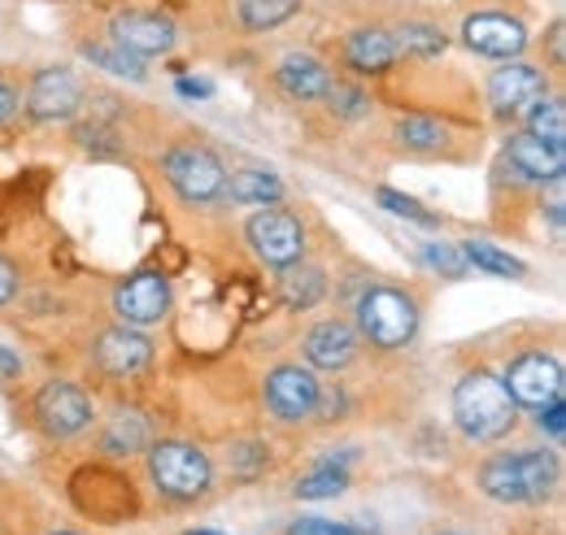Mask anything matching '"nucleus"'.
Masks as SVG:
<instances>
[{
	"label": "nucleus",
	"mask_w": 566,
	"mask_h": 535,
	"mask_svg": "<svg viewBox=\"0 0 566 535\" xmlns=\"http://www.w3.org/2000/svg\"><path fill=\"white\" fill-rule=\"evenodd\" d=\"M188 535H222V532H188Z\"/></svg>",
	"instance_id": "nucleus-40"
},
{
	"label": "nucleus",
	"mask_w": 566,
	"mask_h": 535,
	"mask_svg": "<svg viewBox=\"0 0 566 535\" xmlns=\"http://www.w3.org/2000/svg\"><path fill=\"white\" fill-rule=\"evenodd\" d=\"M280 301L287 310H314L323 296H327V274L318 266H305V262H292V266H280Z\"/></svg>",
	"instance_id": "nucleus-20"
},
{
	"label": "nucleus",
	"mask_w": 566,
	"mask_h": 535,
	"mask_svg": "<svg viewBox=\"0 0 566 535\" xmlns=\"http://www.w3.org/2000/svg\"><path fill=\"white\" fill-rule=\"evenodd\" d=\"M114 314L123 327H153L170 314V279L161 270H140L114 292Z\"/></svg>",
	"instance_id": "nucleus-9"
},
{
	"label": "nucleus",
	"mask_w": 566,
	"mask_h": 535,
	"mask_svg": "<svg viewBox=\"0 0 566 535\" xmlns=\"http://www.w3.org/2000/svg\"><path fill=\"white\" fill-rule=\"evenodd\" d=\"M349 487V470L336 466V458H327L323 466H314L305 479H296V496L301 501H332Z\"/></svg>",
	"instance_id": "nucleus-26"
},
{
	"label": "nucleus",
	"mask_w": 566,
	"mask_h": 535,
	"mask_svg": "<svg viewBox=\"0 0 566 535\" xmlns=\"http://www.w3.org/2000/svg\"><path fill=\"white\" fill-rule=\"evenodd\" d=\"M109 40L118 44V49H127V53H136V57H161V53H170L175 44H179V31H175V22L170 18H161V13H148V9H123L114 22H109Z\"/></svg>",
	"instance_id": "nucleus-12"
},
{
	"label": "nucleus",
	"mask_w": 566,
	"mask_h": 535,
	"mask_svg": "<svg viewBox=\"0 0 566 535\" xmlns=\"http://www.w3.org/2000/svg\"><path fill=\"white\" fill-rule=\"evenodd\" d=\"M501 384H505V392H510L514 405L541 409V405L563 397V361L549 357V353H523V357L510 361V370H505Z\"/></svg>",
	"instance_id": "nucleus-8"
},
{
	"label": "nucleus",
	"mask_w": 566,
	"mask_h": 535,
	"mask_svg": "<svg viewBox=\"0 0 566 535\" xmlns=\"http://www.w3.org/2000/svg\"><path fill=\"white\" fill-rule=\"evenodd\" d=\"M392 40H397V53H406V57H440L449 49V35L436 22H401L392 31Z\"/></svg>",
	"instance_id": "nucleus-24"
},
{
	"label": "nucleus",
	"mask_w": 566,
	"mask_h": 535,
	"mask_svg": "<svg viewBox=\"0 0 566 535\" xmlns=\"http://www.w3.org/2000/svg\"><path fill=\"white\" fill-rule=\"evenodd\" d=\"M458 249H462L467 266H475V270H489V274H501V279H523V274H527V266H523L518 258L501 253L489 240H462Z\"/></svg>",
	"instance_id": "nucleus-25"
},
{
	"label": "nucleus",
	"mask_w": 566,
	"mask_h": 535,
	"mask_svg": "<svg viewBox=\"0 0 566 535\" xmlns=\"http://www.w3.org/2000/svg\"><path fill=\"white\" fill-rule=\"evenodd\" d=\"M275 83L283 87V96L310 105V101H323L336 78H332V70H327L323 57H314V53H287L280 62V70H275Z\"/></svg>",
	"instance_id": "nucleus-17"
},
{
	"label": "nucleus",
	"mask_w": 566,
	"mask_h": 535,
	"mask_svg": "<svg viewBox=\"0 0 566 535\" xmlns=\"http://www.w3.org/2000/svg\"><path fill=\"white\" fill-rule=\"evenodd\" d=\"M357 332L375 348H406L419 332V305L397 287H370L357 301Z\"/></svg>",
	"instance_id": "nucleus-4"
},
{
	"label": "nucleus",
	"mask_w": 566,
	"mask_h": 535,
	"mask_svg": "<svg viewBox=\"0 0 566 535\" xmlns=\"http://www.w3.org/2000/svg\"><path fill=\"white\" fill-rule=\"evenodd\" d=\"M83 105V83L71 66H44L35 70L31 92H27V114L35 123H66Z\"/></svg>",
	"instance_id": "nucleus-10"
},
{
	"label": "nucleus",
	"mask_w": 566,
	"mask_h": 535,
	"mask_svg": "<svg viewBox=\"0 0 566 535\" xmlns=\"http://www.w3.org/2000/svg\"><path fill=\"white\" fill-rule=\"evenodd\" d=\"M318 397H323V384L305 366H280V370L266 375V409L280 422L314 418L318 413Z\"/></svg>",
	"instance_id": "nucleus-13"
},
{
	"label": "nucleus",
	"mask_w": 566,
	"mask_h": 535,
	"mask_svg": "<svg viewBox=\"0 0 566 535\" xmlns=\"http://www.w3.org/2000/svg\"><path fill=\"white\" fill-rule=\"evenodd\" d=\"M53 535H74V532H53Z\"/></svg>",
	"instance_id": "nucleus-41"
},
{
	"label": "nucleus",
	"mask_w": 566,
	"mask_h": 535,
	"mask_svg": "<svg viewBox=\"0 0 566 535\" xmlns=\"http://www.w3.org/2000/svg\"><path fill=\"white\" fill-rule=\"evenodd\" d=\"M423 262L431 270H440L444 279H462L467 274V258H462V249L458 244H440V240H431V244H423Z\"/></svg>",
	"instance_id": "nucleus-32"
},
{
	"label": "nucleus",
	"mask_w": 566,
	"mask_h": 535,
	"mask_svg": "<svg viewBox=\"0 0 566 535\" xmlns=\"http://www.w3.org/2000/svg\"><path fill=\"white\" fill-rule=\"evenodd\" d=\"M287 535H361L354 527H345V523H332V518H301V523H292Z\"/></svg>",
	"instance_id": "nucleus-33"
},
{
	"label": "nucleus",
	"mask_w": 566,
	"mask_h": 535,
	"mask_svg": "<svg viewBox=\"0 0 566 535\" xmlns=\"http://www.w3.org/2000/svg\"><path fill=\"white\" fill-rule=\"evenodd\" d=\"M148 479L161 496L170 501H197L206 496L213 483L210 458L197 449V444H184V440H161L148 449Z\"/></svg>",
	"instance_id": "nucleus-3"
},
{
	"label": "nucleus",
	"mask_w": 566,
	"mask_h": 535,
	"mask_svg": "<svg viewBox=\"0 0 566 535\" xmlns=\"http://www.w3.org/2000/svg\"><path fill=\"white\" fill-rule=\"evenodd\" d=\"M92 401H87V392L71 384V379H49L40 392H35V422H40V431L44 436H53V440H71L78 431H87L92 427Z\"/></svg>",
	"instance_id": "nucleus-7"
},
{
	"label": "nucleus",
	"mask_w": 566,
	"mask_h": 535,
	"mask_svg": "<svg viewBox=\"0 0 566 535\" xmlns=\"http://www.w3.org/2000/svg\"><path fill=\"white\" fill-rule=\"evenodd\" d=\"M161 175H166V183L179 192V201H188V204H210V201H218L222 188H227L222 161L213 157L210 148H201V144H175V148L161 157Z\"/></svg>",
	"instance_id": "nucleus-5"
},
{
	"label": "nucleus",
	"mask_w": 566,
	"mask_h": 535,
	"mask_svg": "<svg viewBox=\"0 0 566 535\" xmlns=\"http://www.w3.org/2000/svg\"><path fill=\"white\" fill-rule=\"evenodd\" d=\"M83 57H87V62H92L96 70L114 74V78H132V83H144V78H148V70H144V57L127 53V49H118L114 40H101V44H83Z\"/></svg>",
	"instance_id": "nucleus-23"
},
{
	"label": "nucleus",
	"mask_w": 566,
	"mask_h": 535,
	"mask_svg": "<svg viewBox=\"0 0 566 535\" xmlns=\"http://www.w3.org/2000/svg\"><path fill=\"white\" fill-rule=\"evenodd\" d=\"M296 9H301V0H240L235 13L244 22V31H275Z\"/></svg>",
	"instance_id": "nucleus-27"
},
{
	"label": "nucleus",
	"mask_w": 566,
	"mask_h": 535,
	"mask_svg": "<svg viewBox=\"0 0 566 535\" xmlns=\"http://www.w3.org/2000/svg\"><path fill=\"white\" fill-rule=\"evenodd\" d=\"M18 109H22V96H18V87L0 78V127H4V123H9Z\"/></svg>",
	"instance_id": "nucleus-35"
},
{
	"label": "nucleus",
	"mask_w": 566,
	"mask_h": 535,
	"mask_svg": "<svg viewBox=\"0 0 566 535\" xmlns=\"http://www.w3.org/2000/svg\"><path fill=\"white\" fill-rule=\"evenodd\" d=\"M235 204H275L283 201V179L275 170H262V166H249V170H235L222 188Z\"/></svg>",
	"instance_id": "nucleus-22"
},
{
	"label": "nucleus",
	"mask_w": 566,
	"mask_h": 535,
	"mask_svg": "<svg viewBox=\"0 0 566 535\" xmlns=\"http://www.w3.org/2000/svg\"><path fill=\"white\" fill-rule=\"evenodd\" d=\"M357 348H361V339L349 323H318L314 332L305 335V361L314 366V370H345L349 361L357 357Z\"/></svg>",
	"instance_id": "nucleus-18"
},
{
	"label": "nucleus",
	"mask_w": 566,
	"mask_h": 535,
	"mask_svg": "<svg viewBox=\"0 0 566 535\" xmlns=\"http://www.w3.org/2000/svg\"><path fill=\"white\" fill-rule=\"evenodd\" d=\"M514 418H518V405L510 401L505 384L489 370H471L453 388V422L462 427L467 440L493 444L501 436H510Z\"/></svg>",
	"instance_id": "nucleus-2"
},
{
	"label": "nucleus",
	"mask_w": 566,
	"mask_h": 535,
	"mask_svg": "<svg viewBox=\"0 0 566 535\" xmlns=\"http://www.w3.org/2000/svg\"><path fill=\"white\" fill-rule=\"evenodd\" d=\"M549 44H554V66H563V22L549 27Z\"/></svg>",
	"instance_id": "nucleus-39"
},
{
	"label": "nucleus",
	"mask_w": 566,
	"mask_h": 535,
	"mask_svg": "<svg viewBox=\"0 0 566 535\" xmlns=\"http://www.w3.org/2000/svg\"><path fill=\"white\" fill-rule=\"evenodd\" d=\"M444 123L423 118V114H410V118H397V144L410 148V153H436L444 144Z\"/></svg>",
	"instance_id": "nucleus-28"
},
{
	"label": "nucleus",
	"mask_w": 566,
	"mask_h": 535,
	"mask_svg": "<svg viewBox=\"0 0 566 535\" xmlns=\"http://www.w3.org/2000/svg\"><path fill=\"white\" fill-rule=\"evenodd\" d=\"M244 240H249L258 262L275 270L301 262V253H305V227L287 209H258L244 227Z\"/></svg>",
	"instance_id": "nucleus-6"
},
{
	"label": "nucleus",
	"mask_w": 566,
	"mask_h": 535,
	"mask_svg": "<svg viewBox=\"0 0 566 535\" xmlns=\"http://www.w3.org/2000/svg\"><path fill=\"white\" fill-rule=\"evenodd\" d=\"M375 201L384 204L392 218H406V222H415V227H440V218L423 209V204L415 201V197H406V192H392V188H379L375 192Z\"/></svg>",
	"instance_id": "nucleus-31"
},
{
	"label": "nucleus",
	"mask_w": 566,
	"mask_h": 535,
	"mask_svg": "<svg viewBox=\"0 0 566 535\" xmlns=\"http://www.w3.org/2000/svg\"><path fill=\"white\" fill-rule=\"evenodd\" d=\"M323 101H327V109H332L336 118H345V123H357V118L370 114V96H366L361 87H354V83H332Z\"/></svg>",
	"instance_id": "nucleus-30"
},
{
	"label": "nucleus",
	"mask_w": 566,
	"mask_h": 535,
	"mask_svg": "<svg viewBox=\"0 0 566 535\" xmlns=\"http://www.w3.org/2000/svg\"><path fill=\"white\" fill-rule=\"evenodd\" d=\"M545 92H549V78H545V70L532 66V62H505L501 70L489 74V105H493L496 118L523 114Z\"/></svg>",
	"instance_id": "nucleus-15"
},
{
	"label": "nucleus",
	"mask_w": 566,
	"mask_h": 535,
	"mask_svg": "<svg viewBox=\"0 0 566 535\" xmlns=\"http://www.w3.org/2000/svg\"><path fill=\"white\" fill-rule=\"evenodd\" d=\"M462 44L493 62H518L527 49V27L510 13H471L462 22Z\"/></svg>",
	"instance_id": "nucleus-11"
},
{
	"label": "nucleus",
	"mask_w": 566,
	"mask_h": 535,
	"mask_svg": "<svg viewBox=\"0 0 566 535\" xmlns=\"http://www.w3.org/2000/svg\"><path fill=\"white\" fill-rule=\"evenodd\" d=\"M536 413H541V418H536V427H541V431H549L554 440H563V431H566V422H563V397H558V401H549V405H541Z\"/></svg>",
	"instance_id": "nucleus-34"
},
{
	"label": "nucleus",
	"mask_w": 566,
	"mask_h": 535,
	"mask_svg": "<svg viewBox=\"0 0 566 535\" xmlns=\"http://www.w3.org/2000/svg\"><path fill=\"white\" fill-rule=\"evenodd\" d=\"M401 53H397V40L388 27H357L354 35L345 40V62L357 74H384Z\"/></svg>",
	"instance_id": "nucleus-19"
},
{
	"label": "nucleus",
	"mask_w": 566,
	"mask_h": 535,
	"mask_svg": "<svg viewBox=\"0 0 566 535\" xmlns=\"http://www.w3.org/2000/svg\"><path fill=\"white\" fill-rule=\"evenodd\" d=\"M148 357H153V339L140 335V327H114L96 339V366L114 379H127V375L144 370Z\"/></svg>",
	"instance_id": "nucleus-16"
},
{
	"label": "nucleus",
	"mask_w": 566,
	"mask_h": 535,
	"mask_svg": "<svg viewBox=\"0 0 566 535\" xmlns=\"http://www.w3.org/2000/svg\"><path fill=\"white\" fill-rule=\"evenodd\" d=\"M558 458L545 449H523V453H496L480 470V487L501 505H541L558 487Z\"/></svg>",
	"instance_id": "nucleus-1"
},
{
	"label": "nucleus",
	"mask_w": 566,
	"mask_h": 535,
	"mask_svg": "<svg viewBox=\"0 0 566 535\" xmlns=\"http://www.w3.org/2000/svg\"><path fill=\"white\" fill-rule=\"evenodd\" d=\"M18 296V266L9 258H0V305H9Z\"/></svg>",
	"instance_id": "nucleus-36"
},
{
	"label": "nucleus",
	"mask_w": 566,
	"mask_h": 535,
	"mask_svg": "<svg viewBox=\"0 0 566 535\" xmlns=\"http://www.w3.org/2000/svg\"><path fill=\"white\" fill-rule=\"evenodd\" d=\"M175 92H179V96H197V101H210L213 83H206V78H179V83H175Z\"/></svg>",
	"instance_id": "nucleus-37"
},
{
	"label": "nucleus",
	"mask_w": 566,
	"mask_h": 535,
	"mask_svg": "<svg viewBox=\"0 0 566 535\" xmlns=\"http://www.w3.org/2000/svg\"><path fill=\"white\" fill-rule=\"evenodd\" d=\"M144 444H148V418L140 409H118L101 431V453L105 458H132Z\"/></svg>",
	"instance_id": "nucleus-21"
},
{
	"label": "nucleus",
	"mask_w": 566,
	"mask_h": 535,
	"mask_svg": "<svg viewBox=\"0 0 566 535\" xmlns=\"http://www.w3.org/2000/svg\"><path fill=\"white\" fill-rule=\"evenodd\" d=\"M0 375H4V379H13V375H22V361H18V357H13V353H9L4 344H0Z\"/></svg>",
	"instance_id": "nucleus-38"
},
{
	"label": "nucleus",
	"mask_w": 566,
	"mask_h": 535,
	"mask_svg": "<svg viewBox=\"0 0 566 535\" xmlns=\"http://www.w3.org/2000/svg\"><path fill=\"white\" fill-rule=\"evenodd\" d=\"M527 132L566 144V105H563V96H549V92H545L536 105H527Z\"/></svg>",
	"instance_id": "nucleus-29"
},
{
	"label": "nucleus",
	"mask_w": 566,
	"mask_h": 535,
	"mask_svg": "<svg viewBox=\"0 0 566 535\" xmlns=\"http://www.w3.org/2000/svg\"><path fill=\"white\" fill-rule=\"evenodd\" d=\"M505 161L527 183H563L566 175V144L545 139L532 132H514L505 139Z\"/></svg>",
	"instance_id": "nucleus-14"
}]
</instances>
